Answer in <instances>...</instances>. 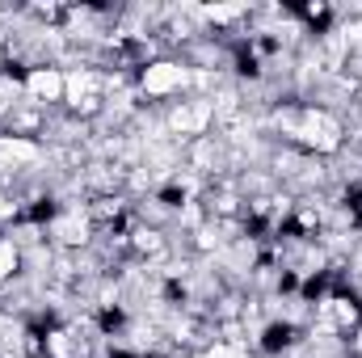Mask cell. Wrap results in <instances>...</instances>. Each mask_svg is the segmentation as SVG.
I'll list each match as a JSON object with an SVG mask.
<instances>
[{
	"label": "cell",
	"mask_w": 362,
	"mask_h": 358,
	"mask_svg": "<svg viewBox=\"0 0 362 358\" xmlns=\"http://www.w3.org/2000/svg\"><path fill=\"white\" fill-rule=\"evenodd\" d=\"M135 85H139V93L148 101L165 105V101H177V97L189 93V68L181 59H173V55H165V59H152L148 68H139Z\"/></svg>",
	"instance_id": "6da1fadb"
},
{
	"label": "cell",
	"mask_w": 362,
	"mask_h": 358,
	"mask_svg": "<svg viewBox=\"0 0 362 358\" xmlns=\"http://www.w3.org/2000/svg\"><path fill=\"white\" fill-rule=\"evenodd\" d=\"M21 85H25V97L30 101H38V105H64V72L55 68V64H47V68H30L25 76H21Z\"/></svg>",
	"instance_id": "7a4b0ae2"
},
{
	"label": "cell",
	"mask_w": 362,
	"mask_h": 358,
	"mask_svg": "<svg viewBox=\"0 0 362 358\" xmlns=\"http://www.w3.org/2000/svg\"><path fill=\"white\" fill-rule=\"evenodd\" d=\"M21 274V249L0 232V282H8V278H17Z\"/></svg>",
	"instance_id": "3957f363"
}]
</instances>
